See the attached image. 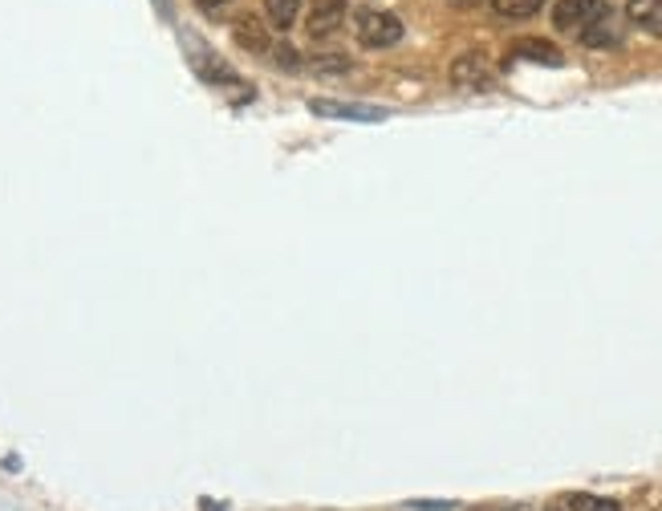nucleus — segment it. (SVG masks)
Returning a JSON list of instances; mask_svg holds the SVG:
<instances>
[{"label": "nucleus", "mask_w": 662, "mask_h": 511, "mask_svg": "<svg viewBox=\"0 0 662 511\" xmlns=\"http://www.w3.org/2000/svg\"><path fill=\"white\" fill-rule=\"evenodd\" d=\"M358 41L366 49H390V45L403 41V21L387 9H366L358 16Z\"/></svg>", "instance_id": "nucleus-1"}, {"label": "nucleus", "mask_w": 662, "mask_h": 511, "mask_svg": "<svg viewBox=\"0 0 662 511\" xmlns=\"http://www.w3.org/2000/svg\"><path fill=\"white\" fill-rule=\"evenodd\" d=\"M626 16L630 25H638L650 37H662V0H630L626 4Z\"/></svg>", "instance_id": "nucleus-5"}, {"label": "nucleus", "mask_w": 662, "mask_h": 511, "mask_svg": "<svg viewBox=\"0 0 662 511\" xmlns=\"http://www.w3.org/2000/svg\"><path fill=\"white\" fill-rule=\"evenodd\" d=\"M451 82L460 85V90H472V94H480V90H492L496 73H492V66L480 54H463L460 61L451 66Z\"/></svg>", "instance_id": "nucleus-2"}, {"label": "nucleus", "mask_w": 662, "mask_h": 511, "mask_svg": "<svg viewBox=\"0 0 662 511\" xmlns=\"http://www.w3.org/2000/svg\"><path fill=\"white\" fill-rule=\"evenodd\" d=\"M541 4H545V0H492V9L500 16H512V21H524V16L541 13Z\"/></svg>", "instance_id": "nucleus-10"}, {"label": "nucleus", "mask_w": 662, "mask_h": 511, "mask_svg": "<svg viewBox=\"0 0 662 511\" xmlns=\"http://www.w3.org/2000/svg\"><path fill=\"white\" fill-rule=\"evenodd\" d=\"M346 21V0H314L309 9V37H330Z\"/></svg>", "instance_id": "nucleus-4"}, {"label": "nucleus", "mask_w": 662, "mask_h": 511, "mask_svg": "<svg viewBox=\"0 0 662 511\" xmlns=\"http://www.w3.org/2000/svg\"><path fill=\"white\" fill-rule=\"evenodd\" d=\"M569 511H622L614 499H602V496H586V491H577L569 496Z\"/></svg>", "instance_id": "nucleus-12"}, {"label": "nucleus", "mask_w": 662, "mask_h": 511, "mask_svg": "<svg viewBox=\"0 0 662 511\" xmlns=\"http://www.w3.org/2000/svg\"><path fill=\"white\" fill-rule=\"evenodd\" d=\"M236 41L245 45V49H269V41H264V33H260L257 16H245V21L236 25Z\"/></svg>", "instance_id": "nucleus-11"}, {"label": "nucleus", "mask_w": 662, "mask_h": 511, "mask_svg": "<svg viewBox=\"0 0 662 511\" xmlns=\"http://www.w3.org/2000/svg\"><path fill=\"white\" fill-rule=\"evenodd\" d=\"M581 41L586 45H593V49H602V45H618L622 41V28H618V21L614 16L605 13V16H598L593 25H586L581 28Z\"/></svg>", "instance_id": "nucleus-6"}, {"label": "nucleus", "mask_w": 662, "mask_h": 511, "mask_svg": "<svg viewBox=\"0 0 662 511\" xmlns=\"http://www.w3.org/2000/svg\"><path fill=\"white\" fill-rule=\"evenodd\" d=\"M512 57H529V61H541V66H561V54H557V45L536 41V37H524V41L512 45Z\"/></svg>", "instance_id": "nucleus-7"}, {"label": "nucleus", "mask_w": 662, "mask_h": 511, "mask_svg": "<svg viewBox=\"0 0 662 511\" xmlns=\"http://www.w3.org/2000/svg\"><path fill=\"white\" fill-rule=\"evenodd\" d=\"M196 4H200L203 13H220V9H228L232 0H196Z\"/></svg>", "instance_id": "nucleus-13"}, {"label": "nucleus", "mask_w": 662, "mask_h": 511, "mask_svg": "<svg viewBox=\"0 0 662 511\" xmlns=\"http://www.w3.org/2000/svg\"><path fill=\"white\" fill-rule=\"evenodd\" d=\"M548 511H557V508H548Z\"/></svg>", "instance_id": "nucleus-15"}, {"label": "nucleus", "mask_w": 662, "mask_h": 511, "mask_svg": "<svg viewBox=\"0 0 662 511\" xmlns=\"http://www.w3.org/2000/svg\"><path fill=\"white\" fill-rule=\"evenodd\" d=\"M456 9H475V4H484V0H451Z\"/></svg>", "instance_id": "nucleus-14"}, {"label": "nucleus", "mask_w": 662, "mask_h": 511, "mask_svg": "<svg viewBox=\"0 0 662 511\" xmlns=\"http://www.w3.org/2000/svg\"><path fill=\"white\" fill-rule=\"evenodd\" d=\"M297 9H302V0H264V13L273 21L276 28H288L297 21Z\"/></svg>", "instance_id": "nucleus-9"}, {"label": "nucleus", "mask_w": 662, "mask_h": 511, "mask_svg": "<svg viewBox=\"0 0 662 511\" xmlns=\"http://www.w3.org/2000/svg\"><path fill=\"white\" fill-rule=\"evenodd\" d=\"M610 9H605V0H561L557 9H553V21H557V28H586L593 25L598 16H605Z\"/></svg>", "instance_id": "nucleus-3"}, {"label": "nucleus", "mask_w": 662, "mask_h": 511, "mask_svg": "<svg viewBox=\"0 0 662 511\" xmlns=\"http://www.w3.org/2000/svg\"><path fill=\"white\" fill-rule=\"evenodd\" d=\"M314 114H333V118H362V122H378L382 110L375 106H350V102H314Z\"/></svg>", "instance_id": "nucleus-8"}]
</instances>
